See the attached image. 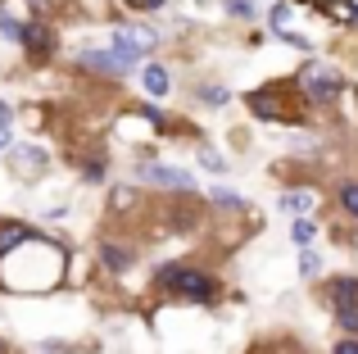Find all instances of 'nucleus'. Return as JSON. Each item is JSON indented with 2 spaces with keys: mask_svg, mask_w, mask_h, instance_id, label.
Segmentation results:
<instances>
[{
  "mask_svg": "<svg viewBox=\"0 0 358 354\" xmlns=\"http://www.w3.org/2000/svg\"><path fill=\"white\" fill-rule=\"evenodd\" d=\"M341 204H345V209H350L354 218H358V186H354V182H350V186L341 191Z\"/></svg>",
  "mask_w": 358,
  "mask_h": 354,
  "instance_id": "17",
  "label": "nucleus"
},
{
  "mask_svg": "<svg viewBox=\"0 0 358 354\" xmlns=\"http://www.w3.org/2000/svg\"><path fill=\"white\" fill-rule=\"evenodd\" d=\"M341 323H345V332H358V309H345Z\"/></svg>",
  "mask_w": 358,
  "mask_h": 354,
  "instance_id": "22",
  "label": "nucleus"
},
{
  "mask_svg": "<svg viewBox=\"0 0 358 354\" xmlns=\"http://www.w3.org/2000/svg\"><path fill=\"white\" fill-rule=\"evenodd\" d=\"M100 255H105V264H109V268H127V255H122V250H114V246H105Z\"/></svg>",
  "mask_w": 358,
  "mask_h": 354,
  "instance_id": "19",
  "label": "nucleus"
},
{
  "mask_svg": "<svg viewBox=\"0 0 358 354\" xmlns=\"http://www.w3.org/2000/svg\"><path fill=\"white\" fill-rule=\"evenodd\" d=\"M0 146H9V132H5V127H0Z\"/></svg>",
  "mask_w": 358,
  "mask_h": 354,
  "instance_id": "26",
  "label": "nucleus"
},
{
  "mask_svg": "<svg viewBox=\"0 0 358 354\" xmlns=\"http://www.w3.org/2000/svg\"><path fill=\"white\" fill-rule=\"evenodd\" d=\"M213 204H222V209H241V195H231V191H213Z\"/></svg>",
  "mask_w": 358,
  "mask_h": 354,
  "instance_id": "18",
  "label": "nucleus"
},
{
  "mask_svg": "<svg viewBox=\"0 0 358 354\" xmlns=\"http://www.w3.org/2000/svg\"><path fill=\"white\" fill-rule=\"evenodd\" d=\"M204 100H209V105H227V91H222V87H209V91H204Z\"/></svg>",
  "mask_w": 358,
  "mask_h": 354,
  "instance_id": "21",
  "label": "nucleus"
},
{
  "mask_svg": "<svg viewBox=\"0 0 358 354\" xmlns=\"http://www.w3.org/2000/svg\"><path fill=\"white\" fill-rule=\"evenodd\" d=\"M304 87L317 91V96H336V91H341V73L327 69V64H308L304 69Z\"/></svg>",
  "mask_w": 358,
  "mask_h": 354,
  "instance_id": "5",
  "label": "nucleus"
},
{
  "mask_svg": "<svg viewBox=\"0 0 358 354\" xmlns=\"http://www.w3.org/2000/svg\"><path fill=\"white\" fill-rule=\"evenodd\" d=\"M14 164H18V173H36L45 164V150H14Z\"/></svg>",
  "mask_w": 358,
  "mask_h": 354,
  "instance_id": "13",
  "label": "nucleus"
},
{
  "mask_svg": "<svg viewBox=\"0 0 358 354\" xmlns=\"http://www.w3.org/2000/svg\"><path fill=\"white\" fill-rule=\"evenodd\" d=\"M317 9H322L327 18H341V23H358V5L354 0H322Z\"/></svg>",
  "mask_w": 358,
  "mask_h": 354,
  "instance_id": "11",
  "label": "nucleus"
},
{
  "mask_svg": "<svg viewBox=\"0 0 358 354\" xmlns=\"http://www.w3.org/2000/svg\"><path fill=\"white\" fill-rule=\"evenodd\" d=\"M82 64L96 73H131L136 69V55H122V50H87Z\"/></svg>",
  "mask_w": 358,
  "mask_h": 354,
  "instance_id": "3",
  "label": "nucleus"
},
{
  "mask_svg": "<svg viewBox=\"0 0 358 354\" xmlns=\"http://www.w3.org/2000/svg\"><path fill=\"white\" fill-rule=\"evenodd\" d=\"M331 300H336V309H358V282H354V277H345V282H336L331 286Z\"/></svg>",
  "mask_w": 358,
  "mask_h": 354,
  "instance_id": "10",
  "label": "nucleus"
},
{
  "mask_svg": "<svg viewBox=\"0 0 358 354\" xmlns=\"http://www.w3.org/2000/svg\"><path fill=\"white\" fill-rule=\"evenodd\" d=\"M290 236H295V246H299V250H308V246L317 241V227H313L308 218H295V232H290Z\"/></svg>",
  "mask_w": 358,
  "mask_h": 354,
  "instance_id": "14",
  "label": "nucleus"
},
{
  "mask_svg": "<svg viewBox=\"0 0 358 354\" xmlns=\"http://www.w3.org/2000/svg\"><path fill=\"white\" fill-rule=\"evenodd\" d=\"M32 236H36V232H32V227H23V222H5V227H0V255L18 250L23 241H32Z\"/></svg>",
  "mask_w": 358,
  "mask_h": 354,
  "instance_id": "7",
  "label": "nucleus"
},
{
  "mask_svg": "<svg viewBox=\"0 0 358 354\" xmlns=\"http://www.w3.org/2000/svg\"><path fill=\"white\" fill-rule=\"evenodd\" d=\"M0 32L14 36V41H23V23H18V18L9 14V9H0Z\"/></svg>",
  "mask_w": 358,
  "mask_h": 354,
  "instance_id": "15",
  "label": "nucleus"
},
{
  "mask_svg": "<svg viewBox=\"0 0 358 354\" xmlns=\"http://www.w3.org/2000/svg\"><path fill=\"white\" fill-rule=\"evenodd\" d=\"M150 45H155V32H145V27H118L114 32V50L122 55H145Z\"/></svg>",
  "mask_w": 358,
  "mask_h": 354,
  "instance_id": "6",
  "label": "nucleus"
},
{
  "mask_svg": "<svg viewBox=\"0 0 358 354\" xmlns=\"http://www.w3.org/2000/svg\"><path fill=\"white\" fill-rule=\"evenodd\" d=\"M141 82H145V91H150V96H168V73L159 69V64H145Z\"/></svg>",
  "mask_w": 358,
  "mask_h": 354,
  "instance_id": "12",
  "label": "nucleus"
},
{
  "mask_svg": "<svg viewBox=\"0 0 358 354\" xmlns=\"http://www.w3.org/2000/svg\"><path fill=\"white\" fill-rule=\"evenodd\" d=\"M5 123H9V109H5V105H0V127H5Z\"/></svg>",
  "mask_w": 358,
  "mask_h": 354,
  "instance_id": "25",
  "label": "nucleus"
},
{
  "mask_svg": "<svg viewBox=\"0 0 358 354\" xmlns=\"http://www.w3.org/2000/svg\"><path fill=\"white\" fill-rule=\"evenodd\" d=\"M23 45L32 55H45V50H50V27H45V23H23Z\"/></svg>",
  "mask_w": 358,
  "mask_h": 354,
  "instance_id": "8",
  "label": "nucleus"
},
{
  "mask_svg": "<svg viewBox=\"0 0 358 354\" xmlns=\"http://www.w3.org/2000/svg\"><path fill=\"white\" fill-rule=\"evenodd\" d=\"M164 286L191 295V300H209L213 295V282L204 273H191V268H164Z\"/></svg>",
  "mask_w": 358,
  "mask_h": 354,
  "instance_id": "2",
  "label": "nucleus"
},
{
  "mask_svg": "<svg viewBox=\"0 0 358 354\" xmlns=\"http://www.w3.org/2000/svg\"><path fill=\"white\" fill-rule=\"evenodd\" d=\"M336 354H358V341H345V346H336Z\"/></svg>",
  "mask_w": 358,
  "mask_h": 354,
  "instance_id": "24",
  "label": "nucleus"
},
{
  "mask_svg": "<svg viewBox=\"0 0 358 354\" xmlns=\"http://www.w3.org/2000/svg\"><path fill=\"white\" fill-rule=\"evenodd\" d=\"M136 173L145 177V182H155V186H177V191H191V186H195V177H191V173L168 169V164H141Z\"/></svg>",
  "mask_w": 358,
  "mask_h": 354,
  "instance_id": "4",
  "label": "nucleus"
},
{
  "mask_svg": "<svg viewBox=\"0 0 358 354\" xmlns=\"http://www.w3.org/2000/svg\"><path fill=\"white\" fill-rule=\"evenodd\" d=\"M200 164L209 173H222V155H213V150H200Z\"/></svg>",
  "mask_w": 358,
  "mask_h": 354,
  "instance_id": "20",
  "label": "nucleus"
},
{
  "mask_svg": "<svg viewBox=\"0 0 358 354\" xmlns=\"http://www.w3.org/2000/svg\"><path fill=\"white\" fill-rule=\"evenodd\" d=\"M254 109H259V114H281V109L272 105V100H263V96H254Z\"/></svg>",
  "mask_w": 358,
  "mask_h": 354,
  "instance_id": "23",
  "label": "nucleus"
},
{
  "mask_svg": "<svg viewBox=\"0 0 358 354\" xmlns=\"http://www.w3.org/2000/svg\"><path fill=\"white\" fill-rule=\"evenodd\" d=\"M59 277H64V250L45 236H32L18 250L0 255V282L9 291H50Z\"/></svg>",
  "mask_w": 358,
  "mask_h": 354,
  "instance_id": "1",
  "label": "nucleus"
},
{
  "mask_svg": "<svg viewBox=\"0 0 358 354\" xmlns=\"http://www.w3.org/2000/svg\"><path fill=\"white\" fill-rule=\"evenodd\" d=\"M299 273H304V277H317V273H322V259L313 255V246H308V250H304V259H299Z\"/></svg>",
  "mask_w": 358,
  "mask_h": 354,
  "instance_id": "16",
  "label": "nucleus"
},
{
  "mask_svg": "<svg viewBox=\"0 0 358 354\" xmlns=\"http://www.w3.org/2000/svg\"><path fill=\"white\" fill-rule=\"evenodd\" d=\"M313 204H317V195H313V191H286V195H281V209L295 213V218H304Z\"/></svg>",
  "mask_w": 358,
  "mask_h": 354,
  "instance_id": "9",
  "label": "nucleus"
}]
</instances>
